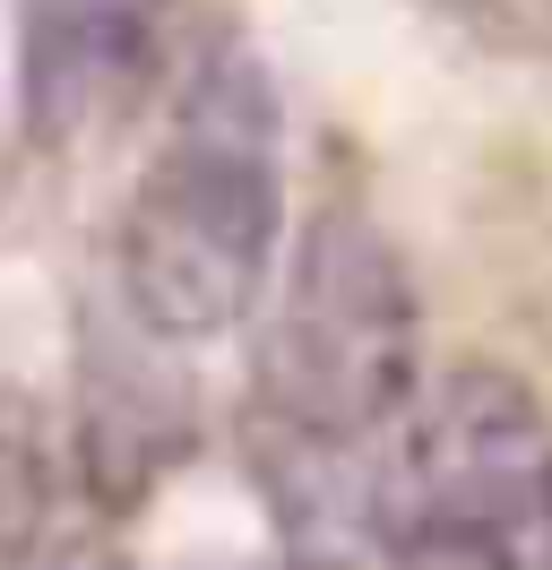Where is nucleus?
<instances>
[{"mask_svg": "<svg viewBox=\"0 0 552 570\" xmlns=\"http://www.w3.org/2000/svg\"><path fill=\"white\" fill-rule=\"evenodd\" d=\"M379 570H518L552 519V415L501 363H457L379 432L363 501Z\"/></svg>", "mask_w": 552, "mask_h": 570, "instance_id": "nucleus-3", "label": "nucleus"}, {"mask_svg": "<svg viewBox=\"0 0 552 570\" xmlns=\"http://www.w3.org/2000/svg\"><path fill=\"white\" fill-rule=\"evenodd\" d=\"M172 0H27L18 96L34 139H69L121 112L165 61Z\"/></svg>", "mask_w": 552, "mask_h": 570, "instance_id": "nucleus-4", "label": "nucleus"}, {"mask_svg": "<svg viewBox=\"0 0 552 570\" xmlns=\"http://www.w3.org/2000/svg\"><path fill=\"white\" fill-rule=\"evenodd\" d=\"M285 250V112L250 43L181 78L165 147L121 199L112 285L156 346H207L268 303Z\"/></svg>", "mask_w": 552, "mask_h": 570, "instance_id": "nucleus-1", "label": "nucleus"}, {"mask_svg": "<svg viewBox=\"0 0 552 570\" xmlns=\"http://www.w3.org/2000/svg\"><path fill=\"white\" fill-rule=\"evenodd\" d=\"M259 328V432L303 459H354L423 390V294L372 216L319 208L268 277Z\"/></svg>", "mask_w": 552, "mask_h": 570, "instance_id": "nucleus-2", "label": "nucleus"}, {"mask_svg": "<svg viewBox=\"0 0 552 570\" xmlns=\"http://www.w3.org/2000/svg\"><path fill=\"white\" fill-rule=\"evenodd\" d=\"M526 553H535V570H552V519L535 528V544H526Z\"/></svg>", "mask_w": 552, "mask_h": 570, "instance_id": "nucleus-5", "label": "nucleus"}]
</instances>
